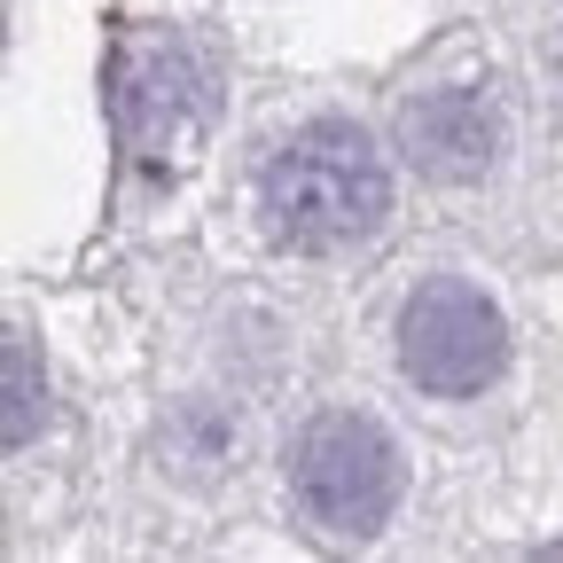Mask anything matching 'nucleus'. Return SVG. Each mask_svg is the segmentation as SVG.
I'll return each instance as SVG.
<instances>
[{
    "label": "nucleus",
    "instance_id": "f257e3e1",
    "mask_svg": "<svg viewBox=\"0 0 563 563\" xmlns=\"http://www.w3.org/2000/svg\"><path fill=\"white\" fill-rule=\"evenodd\" d=\"M266 220L282 243L298 251H344L384 228L391 211V180H384V157L361 125L344 118H321L306 133H290V150L266 165Z\"/></svg>",
    "mask_w": 563,
    "mask_h": 563
},
{
    "label": "nucleus",
    "instance_id": "f03ea898",
    "mask_svg": "<svg viewBox=\"0 0 563 563\" xmlns=\"http://www.w3.org/2000/svg\"><path fill=\"white\" fill-rule=\"evenodd\" d=\"M290 485L321 532H376L399 501V454L368 415H313L290 446Z\"/></svg>",
    "mask_w": 563,
    "mask_h": 563
},
{
    "label": "nucleus",
    "instance_id": "7ed1b4c3",
    "mask_svg": "<svg viewBox=\"0 0 563 563\" xmlns=\"http://www.w3.org/2000/svg\"><path fill=\"white\" fill-rule=\"evenodd\" d=\"M399 368L431 399H470L509 368V329L485 290L439 274L399 306Z\"/></svg>",
    "mask_w": 563,
    "mask_h": 563
},
{
    "label": "nucleus",
    "instance_id": "20e7f679",
    "mask_svg": "<svg viewBox=\"0 0 563 563\" xmlns=\"http://www.w3.org/2000/svg\"><path fill=\"white\" fill-rule=\"evenodd\" d=\"M399 150L415 157V173L462 188L501 150V118H493V102L477 87H431V95L399 102Z\"/></svg>",
    "mask_w": 563,
    "mask_h": 563
},
{
    "label": "nucleus",
    "instance_id": "39448f33",
    "mask_svg": "<svg viewBox=\"0 0 563 563\" xmlns=\"http://www.w3.org/2000/svg\"><path fill=\"white\" fill-rule=\"evenodd\" d=\"M110 110H118V133L133 157L165 165V150L180 141V118H188V70L165 40H125L118 63H110Z\"/></svg>",
    "mask_w": 563,
    "mask_h": 563
},
{
    "label": "nucleus",
    "instance_id": "423d86ee",
    "mask_svg": "<svg viewBox=\"0 0 563 563\" xmlns=\"http://www.w3.org/2000/svg\"><path fill=\"white\" fill-rule=\"evenodd\" d=\"M47 422V391H40V368H32V344L9 336V446H32Z\"/></svg>",
    "mask_w": 563,
    "mask_h": 563
},
{
    "label": "nucleus",
    "instance_id": "0eeeda50",
    "mask_svg": "<svg viewBox=\"0 0 563 563\" xmlns=\"http://www.w3.org/2000/svg\"><path fill=\"white\" fill-rule=\"evenodd\" d=\"M548 55H555V70H563V24H555V40H548Z\"/></svg>",
    "mask_w": 563,
    "mask_h": 563
}]
</instances>
